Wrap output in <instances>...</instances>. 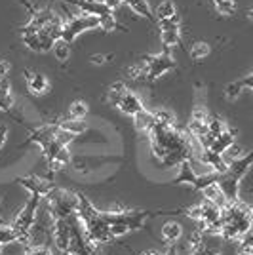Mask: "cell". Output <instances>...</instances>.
Wrapping results in <instances>:
<instances>
[{
	"label": "cell",
	"mask_w": 253,
	"mask_h": 255,
	"mask_svg": "<svg viewBox=\"0 0 253 255\" xmlns=\"http://www.w3.org/2000/svg\"><path fill=\"white\" fill-rule=\"evenodd\" d=\"M8 73H10V63L4 61V59H0V78H6Z\"/></svg>",
	"instance_id": "cell-35"
},
{
	"label": "cell",
	"mask_w": 253,
	"mask_h": 255,
	"mask_svg": "<svg viewBox=\"0 0 253 255\" xmlns=\"http://www.w3.org/2000/svg\"><path fill=\"white\" fill-rule=\"evenodd\" d=\"M252 88H253V75H248L242 80H236V82L227 86L225 94H227L229 99H236V97H240V94H242L244 90H252Z\"/></svg>",
	"instance_id": "cell-16"
},
{
	"label": "cell",
	"mask_w": 253,
	"mask_h": 255,
	"mask_svg": "<svg viewBox=\"0 0 253 255\" xmlns=\"http://www.w3.org/2000/svg\"><path fill=\"white\" fill-rule=\"evenodd\" d=\"M11 242H17L11 225H0V246L11 244Z\"/></svg>",
	"instance_id": "cell-29"
},
{
	"label": "cell",
	"mask_w": 253,
	"mask_h": 255,
	"mask_svg": "<svg viewBox=\"0 0 253 255\" xmlns=\"http://www.w3.org/2000/svg\"><path fill=\"white\" fill-rule=\"evenodd\" d=\"M148 137L152 154L162 160V166L166 168L192 158V147L189 139L173 124H154L148 131Z\"/></svg>",
	"instance_id": "cell-1"
},
{
	"label": "cell",
	"mask_w": 253,
	"mask_h": 255,
	"mask_svg": "<svg viewBox=\"0 0 253 255\" xmlns=\"http://www.w3.org/2000/svg\"><path fill=\"white\" fill-rule=\"evenodd\" d=\"M143 63H145V80H147V82L158 80L160 76H164L166 73H169V71L175 67V61H173V57L169 55V52L145 55V57H143Z\"/></svg>",
	"instance_id": "cell-6"
},
{
	"label": "cell",
	"mask_w": 253,
	"mask_h": 255,
	"mask_svg": "<svg viewBox=\"0 0 253 255\" xmlns=\"http://www.w3.org/2000/svg\"><path fill=\"white\" fill-rule=\"evenodd\" d=\"M141 255H160V254H156V252H143Z\"/></svg>",
	"instance_id": "cell-40"
},
{
	"label": "cell",
	"mask_w": 253,
	"mask_h": 255,
	"mask_svg": "<svg viewBox=\"0 0 253 255\" xmlns=\"http://www.w3.org/2000/svg\"><path fill=\"white\" fill-rule=\"evenodd\" d=\"M238 246H240V254L242 255H253V246H252V234L246 233L238 240Z\"/></svg>",
	"instance_id": "cell-32"
},
{
	"label": "cell",
	"mask_w": 253,
	"mask_h": 255,
	"mask_svg": "<svg viewBox=\"0 0 253 255\" xmlns=\"http://www.w3.org/2000/svg\"><path fill=\"white\" fill-rule=\"evenodd\" d=\"M6 137H8V128L4 126V124H0V149L4 147V143H6Z\"/></svg>",
	"instance_id": "cell-36"
},
{
	"label": "cell",
	"mask_w": 253,
	"mask_h": 255,
	"mask_svg": "<svg viewBox=\"0 0 253 255\" xmlns=\"http://www.w3.org/2000/svg\"><path fill=\"white\" fill-rule=\"evenodd\" d=\"M160 25V38H162V46L169 50L173 46L179 44V36H181V29H179V17H171V19H164V21H158Z\"/></svg>",
	"instance_id": "cell-8"
},
{
	"label": "cell",
	"mask_w": 253,
	"mask_h": 255,
	"mask_svg": "<svg viewBox=\"0 0 253 255\" xmlns=\"http://www.w3.org/2000/svg\"><path fill=\"white\" fill-rule=\"evenodd\" d=\"M107 59H111V55H92V63H105Z\"/></svg>",
	"instance_id": "cell-38"
},
{
	"label": "cell",
	"mask_w": 253,
	"mask_h": 255,
	"mask_svg": "<svg viewBox=\"0 0 253 255\" xmlns=\"http://www.w3.org/2000/svg\"><path fill=\"white\" fill-rule=\"evenodd\" d=\"M86 113H88V105L84 101H74L71 109H69V117L76 118V120H84Z\"/></svg>",
	"instance_id": "cell-31"
},
{
	"label": "cell",
	"mask_w": 253,
	"mask_h": 255,
	"mask_svg": "<svg viewBox=\"0 0 253 255\" xmlns=\"http://www.w3.org/2000/svg\"><path fill=\"white\" fill-rule=\"evenodd\" d=\"M25 255H53V254L48 246H32V248H29V252H25Z\"/></svg>",
	"instance_id": "cell-34"
},
{
	"label": "cell",
	"mask_w": 253,
	"mask_h": 255,
	"mask_svg": "<svg viewBox=\"0 0 253 255\" xmlns=\"http://www.w3.org/2000/svg\"><path fill=\"white\" fill-rule=\"evenodd\" d=\"M208 122H210V113L204 109V107H196L192 111V117H190L189 122V133L192 137L202 139L206 135V128H208Z\"/></svg>",
	"instance_id": "cell-10"
},
{
	"label": "cell",
	"mask_w": 253,
	"mask_h": 255,
	"mask_svg": "<svg viewBox=\"0 0 253 255\" xmlns=\"http://www.w3.org/2000/svg\"><path fill=\"white\" fill-rule=\"evenodd\" d=\"M189 255H217V250L210 248L208 244L202 242L200 233H196L194 240H190V254Z\"/></svg>",
	"instance_id": "cell-24"
},
{
	"label": "cell",
	"mask_w": 253,
	"mask_h": 255,
	"mask_svg": "<svg viewBox=\"0 0 253 255\" xmlns=\"http://www.w3.org/2000/svg\"><path fill=\"white\" fill-rule=\"evenodd\" d=\"M166 255H177V248H175V246L171 244L168 248V252H166Z\"/></svg>",
	"instance_id": "cell-39"
},
{
	"label": "cell",
	"mask_w": 253,
	"mask_h": 255,
	"mask_svg": "<svg viewBox=\"0 0 253 255\" xmlns=\"http://www.w3.org/2000/svg\"><path fill=\"white\" fill-rule=\"evenodd\" d=\"M252 229V210L242 200H232L221 210V234L227 240H240Z\"/></svg>",
	"instance_id": "cell-2"
},
{
	"label": "cell",
	"mask_w": 253,
	"mask_h": 255,
	"mask_svg": "<svg viewBox=\"0 0 253 255\" xmlns=\"http://www.w3.org/2000/svg\"><path fill=\"white\" fill-rule=\"evenodd\" d=\"M57 128H61V129L69 131V133H73V135H78V133L86 131V122L84 120H76V118L67 117L57 122Z\"/></svg>",
	"instance_id": "cell-23"
},
{
	"label": "cell",
	"mask_w": 253,
	"mask_h": 255,
	"mask_svg": "<svg viewBox=\"0 0 253 255\" xmlns=\"http://www.w3.org/2000/svg\"><path fill=\"white\" fill-rule=\"evenodd\" d=\"M53 53H55V57L57 59H61V61H67L69 57H71V44L63 42V40H57V42L53 44Z\"/></svg>",
	"instance_id": "cell-28"
},
{
	"label": "cell",
	"mask_w": 253,
	"mask_h": 255,
	"mask_svg": "<svg viewBox=\"0 0 253 255\" xmlns=\"http://www.w3.org/2000/svg\"><path fill=\"white\" fill-rule=\"evenodd\" d=\"M13 109V96H11V86L8 78H0V111L10 113Z\"/></svg>",
	"instance_id": "cell-17"
},
{
	"label": "cell",
	"mask_w": 253,
	"mask_h": 255,
	"mask_svg": "<svg viewBox=\"0 0 253 255\" xmlns=\"http://www.w3.org/2000/svg\"><path fill=\"white\" fill-rule=\"evenodd\" d=\"M95 27H99V17H97V15L84 13V15L69 17L67 21H63L61 40L67 44H73L78 34H82L84 31H90V29H95Z\"/></svg>",
	"instance_id": "cell-5"
},
{
	"label": "cell",
	"mask_w": 253,
	"mask_h": 255,
	"mask_svg": "<svg viewBox=\"0 0 253 255\" xmlns=\"http://www.w3.org/2000/svg\"><path fill=\"white\" fill-rule=\"evenodd\" d=\"M127 92V88L124 82H116V84L111 86V90H109V94H107V101L111 103L113 107L118 105V101L122 99V96Z\"/></svg>",
	"instance_id": "cell-25"
},
{
	"label": "cell",
	"mask_w": 253,
	"mask_h": 255,
	"mask_svg": "<svg viewBox=\"0 0 253 255\" xmlns=\"http://www.w3.org/2000/svg\"><path fill=\"white\" fill-rule=\"evenodd\" d=\"M118 109L124 113V115H127V117H135L137 113H141L145 107H143V103H141V99H139L135 94H131L129 90H127L126 94L122 96V99L118 101Z\"/></svg>",
	"instance_id": "cell-13"
},
{
	"label": "cell",
	"mask_w": 253,
	"mask_h": 255,
	"mask_svg": "<svg viewBox=\"0 0 253 255\" xmlns=\"http://www.w3.org/2000/svg\"><path fill=\"white\" fill-rule=\"evenodd\" d=\"M252 162H253V152H248V154H244L240 158L231 160V162L227 164V170L219 173L215 185L219 187V191L225 194V198H227L229 202L238 198V185H240V181H242L244 175L248 173Z\"/></svg>",
	"instance_id": "cell-3"
},
{
	"label": "cell",
	"mask_w": 253,
	"mask_h": 255,
	"mask_svg": "<svg viewBox=\"0 0 253 255\" xmlns=\"http://www.w3.org/2000/svg\"><path fill=\"white\" fill-rule=\"evenodd\" d=\"M127 76L131 80H145V63L133 65L129 71H127Z\"/></svg>",
	"instance_id": "cell-33"
},
{
	"label": "cell",
	"mask_w": 253,
	"mask_h": 255,
	"mask_svg": "<svg viewBox=\"0 0 253 255\" xmlns=\"http://www.w3.org/2000/svg\"><path fill=\"white\" fill-rule=\"evenodd\" d=\"M211 52L210 44L206 42H194L190 46V57L192 59H204V57H208Z\"/></svg>",
	"instance_id": "cell-27"
},
{
	"label": "cell",
	"mask_w": 253,
	"mask_h": 255,
	"mask_svg": "<svg viewBox=\"0 0 253 255\" xmlns=\"http://www.w3.org/2000/svg\"><path fill=\"white\" fill-rule=\"evenodd\" d=\"M0 255H2V246H0Z\"/></svg>",
	"instance_id": "cell-41"
},
{
	"label": "cell",
	"mask_w": 253,
	"mask_h": 255,
	"mask_svg": "<svg viewBox=\"0 0 253 255\" xmlns=\"http://www.w3.org/2000/svg\"><path fill=\"white\" fill-rule=\"evenodd\" d=\"M40 202H42V196L31 194L29 202L25 204L21 212L15 215V219H13V223H11V229H13V233H15L17 242H27V240H29V234H31V229H32V225H34V219H36Z\"/></svg>",
	"instance_id": "cell-4"
},
{
	"label": "cell",
	"mask_w": 253,
	"mask_h": 255,
	"mask_svg": "<svg viewBox=\"0 0 253 255\" xmlns=\"http://www.w3.org/2000/svg\"><path fill=\"white\" fill-rule=\"evenodd\" d=\"M133 122H135V128H137L139 131H145V133H148V131H150V128L154 126V117H152V111L143 109L141 113H137V115L133 117Z\"/></svg>",
	"instance_id": "cell-22"
},
{
	"label": "cell",
	"mask_w": 253,
	"mask_h": 255,
	"mask_svg": "<svg viewBox=\"0 0 253 255\" xmlns=\"http://www.w3.org/2000/svg\"><path fill=\"white\" fill-rule=\"evenodd\" d=\"M103 4H105V6H107V8H109L111 11H115L116 8H118V6L122 4V0H105Z\"/></svg>",
	"instance_id": "cell-37"
},
{
	"label": "cell",
	"mask_w": 253,
	"mask_h": 255,
	"mask_svg": "<svg viewBox=\"0 0 253 255\" xmlns=\"http://www.w3.org/2000/svg\"><path fill=\"white\" fill-rule=\"evenodd\" d=\"M57 129H59V128H57V122L36 128V129H32V131H31V135L27 137V141H25V143H36V145L42 149V147H46L48 143H52L53 139H55Z\"/></svg>",
	"instance_id": "cell-11"
},
{
	"label": "cell",
	"mask_w": 253,
	"mask_h": 255,
	"mask_svg": "<svg viewBox=\"0 0 253 255\" xmlns=\"http://www.w3.org/2000/svg\"><path fill=\"white\" fill-rule=\"evenodd\" d=\"M15 183H17V185H21L23 189H27L31 194H38V196H42V198H46V196L55 189V185H53L52 181L44 179V177H40V175L17 177Z\"/></svg>",
	"instance_id": "cell-9"
},
{
	"label": "cell",
	"mask_w": 253,
	"mask_h": 255,
	"mask_svg": "<svg viewBox=\"0 0 253 255\" xmlns=\"http://www.w3.org/2000/svg\"><path fill=\"white\" fill-rule=\"evenodd\" d=\"M181 234H183V229H181V225L177 221H168L162 227V238L169 244H175L181 238Z\"/></svg>",
	"instance_id": "cell-20"
},
{
	"label": "cell",
	"mask_w": 253,
	"mask_h": 255,
	"mask_svg": "<svg viewBox=\"0 0 253 255\" xmlns=\"http://www.w3.org/2000/svg\"><path fill=\"white\" fill-rule=\"evenodd\" d=\"M122 2H126L131 10L135 11L137 15H141V17H145L147 21H154V13L150 10L147 0H122Z\"/></svg>",
	"instance_id": "cell-19"
},
{
	"label": "cell",
	"mask_w": 253,
	"mask_h": 255,
	"mask_svg": "<svg viewBox=\"0 0 253 255\" xmlns=\"http://www.w3.org/2000/svg\"><path fill=\"white\" fill-rule=\"evenodd\" d=\"M53 244L61 254H69V246H71V225L69 217H55L52 225Z\"/></svg>",
	"instance_id": "cell-7"
},
{
	"label": "cell",
	"mask_w": 253,
	"mask_h": 255,
	"mask_svg": "<svg viewBox=\"0 0 253 255\" xmlns=\"http://www.w3.org/2000/svg\"><path fill=\"white\" fill-rule=\"evenodd\" d=\"M25 78H27V86L31 90V94L34 96H42L48 92V78L42 75V73H32V71H25Z\"/></svg>",
	"instance_id": "cell-15"
},
{
	"label": "cell",
	"mask_w": 253,
	"mask_h": 255,
	"mask_svg": "<svg viewBox=\"0 0 253 255\" xmlns=\"http://www.w3.org/2000/svg\"><path fill=\"white\" fill-rule=\"evenodd\" d=\"M154 13H156L154 17H156L158 21H164V19H171V17H175V15H177L175 2H173V0H160Z\"/></svg>",
	"instance_id": "cell-18"
},
{
	"label": "cell",
	"mask_w": 253,
	"mask_h": 255,
	"mask_svg": "<svg viewBox=\"0 0 253 255\" xmlns=\"http://www.w3.org/2000/svg\"><path fill=\"white\" fill-rule=\"evenodd\" d=\"M213 4H215V8L221 15H232L236 11L234 0H213Z\"/></svg>",
	"instance_id": "cell-30"
},
{
	"label": "cell",
	"mask_w": 253,
	"mask_h": 255,
	"mask_svg": "<svg viewBox=\"0 0 253 255\" xmlns=\"http://www.w3.org/2000/svg\"><path fill=\"white\" fill-rule=\"evenodd\" d=\"M67 4H73V6H78L84 13H90V15H107V13H113V11L107 8L103 2H97V0H65Z\"/></svg>",
	"instance_id": "cell-12"
},
{
	"label": "cell",
	"mask_w": 253,
	"mask_h": 255,
	"mask_svg": "<svg viewBox=\"0 0 253 255\" xmlns=\"http://www.w3.org/2000/svg\"><path fill=\"white\" fill-rule=\"evenodd\" d=\"M234 137H236V129H229V128H227L221 135L211 139L210 150L217 152V154H225L227 149H229L231 145H234Z\"/></svg>",
	"instance_id": "cell-14"
},
{
	"label": "cell",
	"mask_w": 253,
	"mask_h": 255,
	"mask_svg": "<svg viewBox=\"0 0 253 255\" xmlns=\"http://www.w3.org/2000/svg\"><path fill=\"white\" fill-rule=\"evenodd\" d=\"M202 192H204L206 200H210V202H213L215 206H219L221 210L227 206V204H229V200L225 198V194L219 191V187H217L215 183H213V185H210V187H206V189H202Z\"/></svg>",
	"instance_id": "cell-21"
},
{
	"label": "cell",
	"mask_w": 253,
	"mask_h": 255,
	"mask_svg": "<svg viewBox=\"0 0 253 255\" xmlns=\"http://www.w3.org/2000/svg\"><path fill=\"white\" fill-rule=\"evenodd\" d=\"M99 27H101V29H105V31H115V29H120V31H127L126 27H122L120 23L116 21L113 13L101 15V17H99Z\"/></svg>",
	"instance_id": "cell-26"
}]
</instances>
